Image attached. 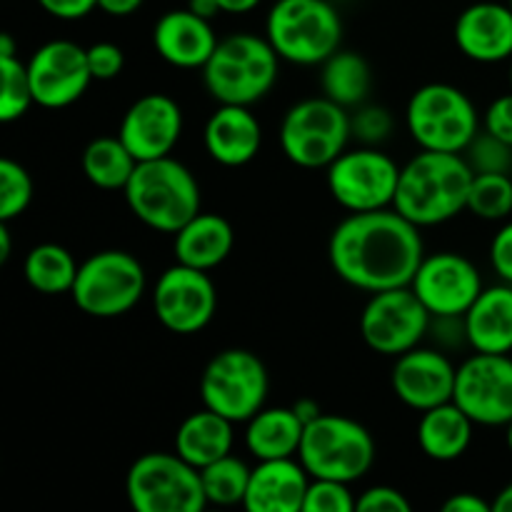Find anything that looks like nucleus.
Wrapping results in <instances>:
<instances>
[{
    "instance_id": "f257e3e1",
    "label": "nucleus",
    "mask_w": 512,
    "mask_h": 512,
    "mask_svg": "<svg viewBox=\"0 0 512 512\" xmlns=\"http://www.w3.org/2000/svg\"><path fill=\"white\" fill-rule=\"evenodd\" d=\"M328 258L343 283L370 295L405 288L425 258L423 235L395 208L350 213L330 235Z\"/></svg>"
},
{
    "instance_id": "f03ea898",
    "label": "nucleus",
    "mask_w": 512,
    "mask_h": 512,
    "mask_svg": "<svg viewBox=\"0 0 512 512\" xmlns=\"http://www.w3.org/2000/svg\"><path fill=\"white\" fill-rule=\"evenodd\" d=\"M473 175L463 153L423 150L400 170L393 208L418 228L448 223L468 210Z\"/></svg>"
},
{
    "instance_id": "7ed1b4c3",
    "label": "nucleus",
    "mask_w": 512,
    "mask_h": 512,
    "mask_svg": "<svg viewBox=\"0 0 512 512\" xmlns=\"http://www.w3.org/2000/svg\"><path fill=\"white\" fill-rule=\"evenodd\" d=\"M130 213L158 233H178L200 213V185L175 158L140 160L123 190Z\"/></svg>"
},
{
    "instance_id": "20e7f679",
    "label": "nucleus",
    "mask_w": 512,
    "mask_h": 512,
    "mask_svg": "<svg viewBox=\"0 0 512 512\" xmlns=\"http://www.w3.org/2000/svg\"><path fill=\"white\" fill-rule=\"evenodd\" d=\"M280 55L268 38L253 33H235L218 40L208 63L203 65V83L210 98L220 105H253L273 90L278 80Z\"/></svg>"
},
{
    "instance_id": "39448f33",
    "label": "nucleus",
    "mask_w": 512,
    "mask_h": 512,
    "mask_svg": "<svg viewBox=\"0 0 512 512\" xmlns=\"http://www.w3.org/2000/svg\"><path fill=\"white\" fill-rule=\"evenodd\" d=\"M265 38L295 65H323L343 43V20L328 0H278L265 20Z\"/></svg>"
},
{
    "instance_id": "423d86ee",
    "label": "nucleus",
    "mask_w": 512,
    "mask_h": 512,
    "mask_svg": "<svg viewBox=\"0 0 512 512\" xmlns=\"http://www.w3.org/2000/svg\"><path fill=\"white\" fill-rule=\"evenodd\" d=\"M298 460L310 478L353 485L373 468L375 440L358 420L323 413L305 425Z\"/></svg>"
},
{
    "instance_id": "0eeeda50",
    "label": "nucleus",
    "mask_w": 512,
    "mask_h": 512,
    "mask_svg": "<svg viewBox=\"0 0 512 512\" xmlns=\"http://www.w3.org/2000/svg\"><path fill=\"white\" fill-rule=\"evenodd\" d=\"M405 125L423 150L463 153L480 133V115L465 90L448 83H428L408 100Z\"/></svg>"
},
{
    "instance_id": "6e6552de",
    "label": "nucleus",
    "mask_w": 512,
    "mask_h": 512,
    "mask_svg": "<svg viewBox=\"0 0 512 512\" xmlns=\"http://www.w3.org/2000/svg\"><path fill=\"white\" fill-rule=\"evenodd\" d=\"M353 138L348 108L330 98H308L295 103L280 123V148L285 158L305 170L328 168L345 153Z\"/></svg>"
},
{
    "instance_id": "1a4fd4ad",
    "label": "nucleus",
    "mask_w": 512,
    "mask_h": 512,
    "mask_svg": "<svg viewBox=\"0 0 512 512\" xmlns=\"http://www.w3.org/2000/svg\"><path fill=\"white\" fill-rule=\"evenodd\" d=\"M145 295V268L133 253L100 250L78 268L70 298L80 313L113 320L130 313Z\"/></svg>"
},
{
    "instance_id": "9d476101",
    "label": "nucleus",
    "mask_w": 512,
    "mask_h": 512,
    "mask_svg": "<svg viewBox=\"0 0 512 512\" xmlns=\"http://www.w3.org/2000/svg\"><path fill=\"white\" fill-rule=\"evenodd\" d=\"M135 512H200L208 508L200 470L178 453L140 455L125 478Z\"/></svg>"
},
{
    "instance_id": "9b49d317",
    "label": "nucleus",
    "mask_w": 512,
    "mask_h": 512,
    "mask_svg": "<svg viewBox=\"0 0 512 512\" xmlns=\"http://www.w3.org/2000/svg\"><path fill=\"white\" fill-rule=\"evenodd\" d=\"M270 380L265 363L245 348L220 350L200 375L203 408L215 410L233 423H248L265 408Z\"/></svg>"
},
{
    "instance_id": "f8f14e48",
    "label": "nucleus",
    "mask_w": 512,
    "mask_h": 512,
    "mask_svg": "<svg viewBox=\"0 0 512 512\" xmlns=\"http://www.w3.org/2000/svg\"><path fill=\"white\" fill-rule=\"evenodd\" d=\"M400 170L390 155L373 145L345 150L328 165V190L348 213L393 208Z\"/></svg>"
},
{
    "instance_id": "ddd939ff",
    "label": "nucleus",
    "mask_w": 512,
    "mask_h": 512,
    "mask_svg": "<svg viewBox=\"0 0 512 512\" xmlns=\"http://www.w3.org/2000/svg\"><path fill=\"white\" fill-rule=\"evenodd\" d=\"M430 320L428 313L415 290L410 285L393 290H380L370 295L360 313V335L370 350L388 358L408 353L418 348L420 340L428 335Z\"/></svg>"
},
{
    "instance_id": "4468645a",
    "label": "nucleus",
    "mask_w": 512,
    "mask_h": 512,
    "mask_svg": "<svg viewBox=\"0 0 512 512\" xmlns=\"http://www.w3.org/2000/svg\"><path fill=\"white\" fill-rule=\"evenodd\" d=\"M453 403L475 425L500 428L512 420V358L510 353H475L458 368Z\"/></svg>"
},
{
    "instance_id": "2eb2a0df",
    "label": "nucleus",
    "mask_w": 512,
    "mask_h": 512,
    "mask_svg": "<svg viewBox=\"0 0 512 512\" xmlns=\"http://www.w3.org/2000/svg\"><path fill=\"white\" fill-rule=\"evenodd\" d=\"M153 310L165 330L175 335H195L213 320L218 310V290L208 270L175 263L153 288Z\"/></svg>"
},
{
    "instance_id": "dca6fc26",
    "label": "nucleus",
    "mask_w": 512,
    "mask_h": 512,
    "mask_svg": "<svg viewBox=\"0 0 512 512\" xmlns=\"http://www.w3.org/2000/svg\"><path fill=\"white\" fill-rule=\"evenodd\" d=\"M25 65H28L35 105L40 108H68L78 103L93 83L88 48H80L73 40H50L40 45Z\"/></svg>"
},
{
    "instance_id": "f3484780",
    "label": "nucleus",
    "mask_w": 512,
    "mask_h": 512,
    "mask_svg": "<svg viewBox=\"0 0 512 512\" xmlns=\"http://www.w3.org/2000/svg\"><path fill=\"white\" fill-rule=\"evenodd\" d=\"M410 288L430 315H465L483 293L478 268L460 253L425 255Z\"/></svg>"
},
{
    "instance_id": "a211bd4d",
    "label": "nucleus",
    "mask_w": 512,
    "mask_h": 512,
    "mask_svg": "<svg viewBox=\"0 0 512 512\" xmlns=\"http://www.w3.org/2000/svg\"><path fill=\"white\" fill-rule=\"evenodd\" d=\"M455 380L458 368L450 363L448 355L420 345L398 355L390 375L395 398L418 413L450 403L455 395Z\"/></svg>"
},
{
    "instance_id": "6ab92c4d",
    "label": "nucleus",
    "mask_w": 512,
    "mask_h": 512,
    "mask_svg": "<svg viewBox=\"0 0 512 512\" xmlns=\"http://www.w3.org/2000/svg\"><path fill=\"white\" fill-rule=\"evenodd\" d=\"M183 135V108L165 93H148L135 100L120 120L118 138L135 160L165 158Z\"/></svg>"
},
{
    "instance_id": "aec40b11",
    "label": "nucleus",
    "mask_w": 512,
    "mask_h": 512,
    "mask_svg": "<svg viewBox=\"0 0 512 512\" xmlns=\"http://www.w3.org/2000/svg\"><path fill=\"white\" fill-rule=\"evenodd\" d=\"M455 45L475 63H503L512 58L510 3H473L455 20Z\"/></svg>"
},
{
    "instance_id": "412c9836",
    "label": "nucleus",
    "mask_w": 512,
    "mask_h": 512,
    "mask_svg": "<svg viewBox=\"0 0 512 512\" xmlns=\"http://www.w3.org/2000/svg\"><path fill=\"white\" fill-rule=\"evenodd\" d=\"M153 45L155 53L173 68L203 70L218 48V35L208 18H200L190 8L168 10L155 23Z\"/></svg>"
},
{
    "instance_id": "4be33fe9",
    "label": "nucleus",
    "mask_w": 512,
    "mask_h": 512,
    "mask_svg": "<svg viewBox=\"0 0 512 512\" xmlns=\"http://www.w3.org/2000/svg\"><path fill=\"white\" fill-rule=\"evenodd\" d=\"M310 475L298 458L258 460L250 470L243 508L250 512H303Z\"/></svg>"
},
{
    "instance_id": "5701e85b",
    "label": "nucleus",
    "mask_w": 512,
    "mask_h": 512,
    "mask_svg": "<svg viewBox=\"0 0 512 512\" xmlns=\"http://www.w3.org/2000/svg\"><path fill=\"white\" fill-rule=\"evenodd\" d=\"M205 150L225 168L248 165L263 145V125L248 105H220L205 123Z\"/></svg>"
},
{
    "instance_id": "b1692460",
    "label": "nucleus",
    "mask_w": 512,
    "mask_h": 512,
    "mask_svg": "<svg viewBox=\"0 0 512 512\" xmlns=\"http://www.w3.org/2000/svg\"><path fill=\"white\" fill-rule=\"evenodd\" d=\"M465 330L475 353H512V285L483 288L465 313Z\"/></svg>"
},
{
    "instance_id": "393cba45",
    "label": "nucleus",
    "mask_w": 512,
    "mask_h": 512,
    "mask_svg": "<svg viewBox=\"0 0 512 512\" xmlns=\"http://www.w3.org/2000/svg\"><path fill=\"white\" fill-rule=\"evenodd\" d=\"M235 233L233 225L215 213L200 210L195 218H190L183 228L175 233V260L188 268L213 270L228 260L233 253Z\"/></svg>"
},
{
    "instance_id": "a878e982",
    "label": "nucleus",
    "mask_w": 512,
    "mask_h": 512,
    "mask_svg": "<svg viewBox=\"0 0 512 512\" xmlns=\"http://www.w3.org/2000/svg\"><path fill=\"white\" fill-rule=\"evenodd\" d=\"M473 418L458 403H443L420 415L418 445L430 460L453 463L468 453L473 443Z\"/></svg>"
},
{
    "instance_id": "bb28decb",
    "label": "nucleus",
    "mask_w": 512,
    "mask_h": 512,
    "mask_svg": "<svg viewBox=\"0 0 512 512\" xmlns=\"http://www.w3.org/2000/svg\"><path fill=\"white\" fill-rule=\"evenodd\" d=\"M233 425V420L223 418L215 410H198L178 425L175 453L193 468L203 470L205 465L233 453Z\"/></svg>"
},
{
    "instance_id": "cd10ccee",
    "label": "nucleus",
    "mask_w": 512,
    "mask_h": 512,
    "mask_svg": "<svg viewBox=\"0 0 512 512\" xmlns=\"http://www.w3.org/2000/svg\"><path fill=\"white\" fill-rule=\"evenodd\" d=\"M305 425L293 408H263L248 420L245 448L255 460L298 458Z\"/></svg>"
},
{
    "instance_id": "c85d7f7f",
    "label": "nucleus",
    "mask_w": 512,
    "mask_h": 512,
    "mask_svg": "<svg viewBox=\"0 0 512 512\" xmlns=\"http://www.w3.org/2000/svg\"><path fill=\"white\" fill-rule=\"evenodd\" d=\"M370 83H373V75H370L368 60L355 50H335L323 63V73H320L323 95L343 108L363 105L370 93Z\"/></svg>"
},
{
    "instance_id": "c756f323",
    "label": "nucleus",
    "mask_w": 512,
    "mask_h": 512,
    "mask_svg": "<svg viewBox=\"0 0 512 512\" xmlns=\"http://www.w3.org/2000/svg\"><path fill=\"white\" fill-rule=\"evenodd\" d=\"M83 173L95 188L100 190H125L128 180L133 178L138 160L130 153L128 145L115 135V138H95L85 145Z\"/></svg>"
},
{
    "instance_id": "7c9ffc66",
    "label": "nucleus",
    "mask_w": 512,
    "mask_h": 512,
    "mask_svg": "<svg viewBox=\"0 0 512 512\" xmlns=\"http://www.w3.org/2000/svg\"><path fill=\"white\" fill-rule=\"evenodd\" d=\"M75 258L68 248L58 243H40L28 253L23 265V275L33 290L43 295H70L75 278H78Z\"/></svg>"
},
{
    "instance_id": "2f4dec72",
    "label": "nucleus",
    "mask_w": 512,
    "mask_h": 512,
    "mask_svg": "<svg viewBox=\"0 0 512 512\" xmlns=\"http://www.w3.org/2000/svg\"><path fill=\"white\" fill-rule=\"evenodd\" d=\"M248 465L233 453L225 458L215 460V463L205 465L200 470V480H203L205 498L208 505H220V508H230V505H243L245 493H248L250 483Z\"/></svg>"
},
{
    "instance_id": "473e14b6",
    "label": "nucleus",
    "mask_w": 512,
    "mask_h": 512,
    "mask_svg": "<svg viewBox=\"0 0 512 512\" xmlns=\"http://www.w3.org/2000/svg\"><path fill=\"white\" fill-rule=\"evenodd\" d=\"M468 210L483 220H505L512 213L510 173H475L468 193Z\"/></svg>"
},
{
    "instance_id": "72a5a7b5",
    "label": "nucleus",
    "mask_w": 512,
    "mask_h": 512,
    "mask_svg": "<svg viewBox=\"0 0 512 512\" xmlns=\"http://www.w3.org/2000/svg\"><path fill=\"white\" fill-rule=\"evenodd\" d=\"M0 78H3V93H0V120L15 123L23 118L35 105L33 85H30L28 65L18 58H0Z\"/></svg>"
},
{
    "instance_id": "f704fd0d",
    "label": "nucleus",
    "mask_w": 512,
    "mask_h": 512,
    "mask_svg": "<svg viewBox=\"0 0 512 512\" xmlns=\"http://www.w3.org/2000/svg\"><path fill=\"white\" fill-rule=\"evenodd\" d=\"M33 200V178L18 160H0V220L10 223L28 210Z\"/></svg>"
},
{
    "instance_id": "c9c22d12",
    "label": "nucleus",
    "mask_w": 512,
    "mask_h": 512,
    "mask_svg": "<svg viewBox=\"0 0 512 512\" xmlns=\"http://www.w3.org/2000/svg\"><path fill=\"white\" fill-rule=\"evenodd\" d=\"M463 155L473 173H510L512 170V145L495 138L488 130L475 135Z\"/></svg>"
},
{
    "instance_id": "e433bc0d",
    "label": "nucleus",
    "mask_w": 512,
    "mask_h": 512,
    "mask_svg": "<svg viewBox=\"0 0 512 512\" xmlns=\"http://www.w3.org/2000/svg\"><path fill=\"white\" fill-rule=\"evenodd\" d=\"M358 510V498L350 493L348 483L340 480H310L308 495H305L303 512H355Z\"/></svg>"
},
{
    "instance_id": "4c0bfd02",
    "label": "nucleus",
    "mask_w": 512,
    "mask_h": 512,
    "mask_svg": "<svg viewBox=\"0 0 512 512\" xmlns=\"http://www.w3.org/2000/svg\"><path fill=\"white\" fill-rule=\"evenodd\" d=\"M350 128L355 138L363 140L365 145H375L388 138L393 130V118L388 110L378 105H358L355 115H350Z\"/></svg>"
},
{
    "instance_id": "58836bf2",
    "label": "nucleus",
    "mask_w": 512,
    "mask_h": 512,
    "mask_svg": "<svg viewBox=\"0 0 512 512\" xmlns=\"http://www.w3.org/2000/svg\"><path fill=\"white\" fill-rule=\"evenodd\" d=\"M88 65L93 80H113L123 73L125 53L115 43H95L88 48Z\"/></svg>"
},
{
    "instance_id": "ea45409f",
    "label": "nucleus",
    "mask_w": 512,
    "mask_h": 512,
    "mask_svg": "<svg viewBox=\"0 0 512 512\" xmlns=\"http://www.w3.org/2000/svg\"><path fill=\"white\" fill-rule=\"evenodd\" d=\"M413 505L403 490L390 485H375L358 498V512H410Z\"/></svg>"
},
{
    "instance_id": "a19ab883",
    "label": "nucleus",
    "mask_w": 512,
    "mask_h": 512,
    "mask_svg": "<svg viewBox=\"0 0 512 512\" xmlns=\"http://www.w3.org/2000/svg\"><path fill=\"white\" fill-rule=\"evenodd\" d=\"M483 128L493 133L495 138L512 145V90L508 95H500L488 105L483 115Z\"/></svg>"
},
{
    "instance_id": "79ce46f5",
    "label": "nucleus",
    "mask_w": 512,
    "mask_h": 512,
    "mask_svg": "<svg viewBox=\"0 0 512 512\" xmlns=\"http://www.w3.org/2000/svg\"><path fill=\"white\" fill-rule=\"evenodd\" d=\"M490 265L503 283L512 285V223H505L490 243Z\"/></svg>"
},
{
    "instance_id": "37998d69",
    "label": "nucleus",
    "mask_w": 512,
    "mask_h": 512,
    "mask_svg": "<svg viewBox=\"0 0 512 512\" xmlns=\"http://www.w3.org/2000/svg\"><path fill=\"white\" fill-rule=\"evenodd\" d=\"M38 5L58 20H80L98 8V0H38Z\"/></svg>"
},
{
    "instance_id": "c03bdc74",
    "label": "nucleus",
    "mask_w": 512,
    "mask_h": 512,
    "mask_svg": "<svg viewBox=\"0 0 512 512\" xmlns=\"http://www.w3.org/2000/svg\"><path fill=\"white\" fill-rule=\"evenodd\" d=\"M443 512H493V503L475 493H455L443 503Z\"/></svg>"
},
{
    "instance_id": "a18cd8bd",
    "label": "nucleus",
    "mask_w": 512,
    "mask_h": 512,
    "mask_svg": "<svg viewBox=\"0 0 512 512\" xmlns=\"http://www.w3.org/2000/svg\"><path fill=\"white\" fill-rule=\"evenodd\" d=\"M145 0H98V10H103L110 18H128L143 8Z\"/></svg>"
},
{
    "instance_id": "49530a36",
    "label": "nucleus",
    "mask_w": 512,
    "mask_h": 512,
    "mask_svg": "<svg viewBox=\"0 0 512 512\" xmlns=\"http://www.w3.org/2000/svg\"><path fill=\"white\" fill-rule=\"evenodd\" d=\"M293 410L295 415L303 420V425H310L313 420H318L320 415H323V408H320V403H315L313 398H300L298 403L293 405Z\"/></svg>"
},
{
    "instance_id": "de8ad7c7",
    "label": "nucleus",
    "mask_w": 512,
    "mask_h": 512,
    "mask_svg": "<svg viewBox=\"0 0 512 512\" xmlns=\"http://www.w3.org/2000/svg\"><path fill=\"white\" fill-rule=\"evenodd\" d=\"M220 10L230 15H245L260 5V0H218Z\"/></svg>"
},
{
    "instance_id": "09e8293b",
    "label": "nucleus",
    "mask_w": 512,
    "mask_h": 512,
    "mask_svg": "<svg viewBox=\"0 0 512 512\" xmlns=\"http://www.w3.org/2000/svg\"><path fill=\"white\" fill-rule=\"evenodd\" d=\"M188 8L193 10L195 15H200V18H208V20H213L218 13H223L218 5V0H188Z\"/></svg>"
},
{
    "instance_id": "8fccbe9b",
    "label": "nucleus",
    "mask_w": 512,
    "mask_h": 512,
    "mask_svg": "<svg viewBox=\"0 0 512 512\" xmlns=\"http://www.w3.org/2000/svg\"><path fill=\"white\" fill-rule=\"evenodd\" d=\"M493 512H512V483L505 485L493 500Z\"/></svg>"
},
{
    "instance_id": "3c124183",
    "label": "nucleus",
    "mask_w": 512,
    "mask_h": 512,
    "mask_svg": "<svg viewBox=\"0 0 512 512\" xmlns=\"http://www.w3.org/2000/svg\"><path fill=\"white\" fill-rule=\"evenodd\" d=\"M10 258V230L5 220H0V263H8Z\"/></svg>"
},
{
    "instance_id": "603ef678",
    "label": "nucleus",
    "mask_w": 512,
    "mask_h": 512,
    "mask_svg": "<svg viewBox=\"0 0 512 512\" xmlns=\"http://www.w3.org/2000/svg\"><path fill=\"white\" fill-rule=\"evenodd\" d=\"M13 55H15L13 35L3 33V35H0V58H13Z\"/></svg>"
},
{
    "instance_id": "864d4df0",
    "label": "nucleus",
    "mask_w": 512,
    "mask_h": 512,
    "mask_svg": "<svg viewBox=\"0 0 512 512\" xmlns=\"http://www.w3.org/2000/svg\"><path fill=\"white\" fill-rule=\"evenodd\" d=\"M505 443H508V450L512 453V420L505 425Z\"/></svg>"
},
{
    "instance_id": "5fc2aeb1",
    "label": "nucleus",
    "mask_w": 512,
    "mask_h": 512,
    "mask_svg": "<svg viewBox=\"0 0 512 512\" xmlns=\"http://www.w3.org/2000/svg\"><path fill=\"white\" fill-rule=\"evenodd\" d=\"M510 90H512V63H510Z\"/></svg>"
},
{
    "instance_id": "6e6d98bb",
    "label": "nucleus",
    "mask_w": 512,
    "mask_h": 512,
    "mask_svg": "<svg viewBox=\"0 0 512 512\" xmlns=\"http://www.w3.org/2000/svg\"><path fill=\"white\" fill-rule=\"evenodd\" d=\"M510 8H512V0H510Z\"/></svg>"
}]
</instances>
